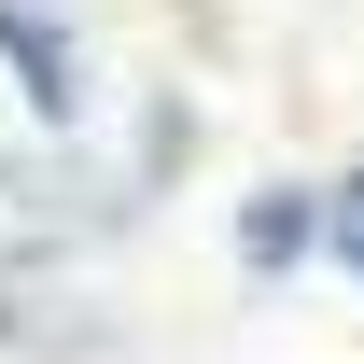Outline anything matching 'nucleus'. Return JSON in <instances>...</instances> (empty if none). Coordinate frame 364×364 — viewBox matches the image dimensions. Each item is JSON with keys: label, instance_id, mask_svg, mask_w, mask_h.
Masks as SVG:
<instances>
[{"label": "nucleus", "instance_id": "obj_1", "mask_svg": "<svg viewBox=\"0 0 364 364\" xmlns=\"http://www.w3.org/2000/svg\"><path fill=\"white\" fill-rule=\"evenodd\" d=\"M336 252H350V267H364V182H350V196H336Z\"/></svg>", "mask_w": 364, "mask_h": 364}]
</instances>
